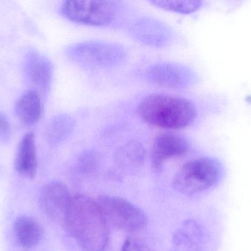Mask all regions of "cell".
<instances>
[{
  "label": "cell",
  "mask_w": 251,
  "mask_h": 251,
  "mask_svg": "<svg viewBox=\"0 0 251 251\" xmlns=\"http://www.w3.org/2000/svg\"><path fill=\"white\" fill-rule=\"evenodd\" d=\"M63 225L82 250L105 251L109 240L108 223L94 199L72 196Z\"/></svg>",
  "instance_id": "1"
},
{
  "label": "cell",
  "mask_w": 251,
  "mask_h": 251,
  "mask_svg": "<svg viewBox=\"0 0 251 251\" xmlns=\"http://www.w3.org/2000/svg\"><path fill=\"white\" fill-rule=\"evenodd\" d=\"M137 113L148 125L176 130L191 125L197 116V109L191 100L184 97L151 94L141 100Z\"/></svg>",
  "instance_id": "2"
},
{
  "label": "cell",
  "mask_w": 251,
  "mask_h": 251,
  "mask_svg": "<svg viewBox=\"0 0 251 251\" xmlns=\"http://www.w3.org/2000/svg\"><path fill=\"white\" fill-rule=\"evenodd\" d=\"M68 58L80 67L92 70H107L125 61V47L116 42L85 41L71 44L66 48Z\"/></svg>",
  "instance_id": "3"
},
{
  "label": "cell",
  "mask_w": 251,
  "mask_h": 251,
  "mask_svg": "<svg viewBox=\"0 0 251 251\" xmlns=\"http://www.w3.org/2000/svg\"><path fill=\"white\" fill-rule=\"evenodd\" d=\"M222 165L212 157H202L186 163L173 180V187L186 195H192L213 187L221 178Z\"/></svg>",
  "instance_id": "4"
},
{
  "label": "cell",
  "mask_w": 251,
  "mask_h": 251,
  "mask_svg": "<svg viewBox=\"0 0 251 251\" xmlns=\"http://www.w3.org/2000/svg\"><path fill=\"white\" fill-rule=\"evenodd\" d=\"M119 7L113 1H65L60 13L68 20L80 25L107 27L116 20Z\"/></svg>",
  "instance_id": "5"
},
{
  "label": "cell",
  "mask_w": 251,
  "mask_h": 251,
  "mask_svg": "<svg viewBox=\"0 0 251 251\" xmlns=\"http://www.w3.org/2000/svg\"><path fill=\"white\" fill-rule=\"evenodd\" d=\"M98 203L107 223L119 229L136 232L146 227L148 219L144 212L128 200L116 196L102 195Z\"/></svg>",
  "instance_id": "6"
},
{
  "label": "cell",
  "mask_w": 251,
  "mask_h": 251,
  "mask_svg": "<svg viewBox=\"0 0 251 251\" xmlns=\"http://www.w3.org/2000/svg\"><path fill=\"white\" fill-rule=\"evenodd\" d=\"M146 81L171 89H181L196 83V75L190 68L179 63L160 62L151 65L145 73Z\"/></svg>",
  "instance_id": "7"
},
{
  "label": "cell",
  "mask_w": 251,
  "mask_h": 251,
  "mask_svg": "<svg viewBox=\"0 0 251 251\" xmlns=\"http://www.w3.org/2000/svg\"><path fill=\"white\" fill-rule=\"evenodd\" d=\"M133 38L149 47H166L174 38L173 29L166 24L153 17H143L136 21L130 28Z\"/></svg>",
  "instance_id": "8"
},
{
  "label": "cell",
  "mask_w": 251,
  "mask_h": 251,
  "mask_svg": "<svg viewBox=\"0 0 251 251\" xmlns=\"http://www.w3.org/2000/svg\"><path fill=\"white\" fill-rule=\"evenodd\" d=\"M190 147L188 140L183 136L171 132L159 134L152 145V167L154 170L160 171L167 161L185 156Z\"/></svg>",
  "instance_id": "9"
},
{
  "label": "cell",
  "mask_w": 251,
  "mask_h": 251,
  "mask_svg": "<svg viewBox=\"0 0 251 251\" xmlns=\"http://www.w3.org/2000/svg\"><path fill=\"white\" fill-rule=\"evenodd\" d=\"M72 197L69 189L63 183L51 181L41 192V206L51 220L63 225Z\"/></svg>",
  "instance_id": "10"
},
{
  "label": "cell",
  "mask_w": 251,
  "mask_h": 251,
  "mask_svg": "<svg viewBox=\"0 0 251 251\" xmlns=\"http://www.w3.org/2000/svg\"><path fill=\"white\" fill-rule=\"evenodd\" d=\"M15 167L22 176L35 178L38 169L36 145L32 133L26 134L21 140L15 159Z\"/></svg>",
  "instance_id": "11"
},
{
  "label": "cell",
  "mask_w": 251,
  "mask_h": 251,
  "mask_svg": "<svg viewBox=\"0 0 251 251\" xmlns=\"http://www.w3.org/2000/svg\"><path fill=\"white\" fill-rule=\"evenodd\" d=\"M26 72L29 81L43 91H47L51 85L53 77V66L47 57L38 53L29 55L26 60Z\"/></svg>",
  "instance_id": "12"
},
{
  "label": "cell",
  "mask_w": 251,
  "mask_h": 251,
  "mask_svg": "<svg viewBox=\"0 0 251 251\" xmlns=\"http://www.w3.org/2000/svg\"><path fill=\"white\" fill-rule=\"evenodd\" d=\"M144 146L137 141H130L117 150L115 156L119 169L131 172L141 167L146 158Z\"/></svg>",
  "instance_id": "13"
},
{
  "label": "cell",
  "mask_w": 251,
  "mask_h": 251,
  "mask_svg": "<svg viewBox=\"0 0 251 251\" xmlns=\"http://www.w3.org/2000/svg\"><path fill=\"white\" fill-rule=\"evenodd\" d=\"M13 231L18 243L24 249H32L42 238L43 231L41 225L30 217L22 216L17 218Z\"/></svg>",
  "instance_id": "14"
},
{
  "label": "cell",
  "mask_w": 251,
  "mask_h": 251,
  "mask_svg": "<svg viewBox=\"0 0 251 251\" xmlns=\"http://www.w3.org/2000/svg\"><path fill=\"white\" fill-rule=\"evenodd\" d=\"M16 112L19 119L25 125H31L38 122L42 113L38 93L35 90L25 93L16 103Z\"/></svg>",
  "instance_id": "15"
},
{
  "label": "cell",
  "mask_w": 251,
  "mask_h": 251,
  "mask_svg": "<svg viewBox=\"0 0 251 251\" xmlns=\"http://www.w3.org/2000/svg\"><path fill=\"white\" fill-rule=\"evenodd\" d=\"M75 119L68 113H60L50 119L46 129V137L51 144H59L67 139L75 128Z\"/></svg>",
  "instance_id": "16"
},
{
  "label": "cell",
  "mask_w": 251,
  "mask_h": 251,
  "mask_svg": "<svg viewBox=\"0 0 251 251\" xmlns=\"http://www.w3.org/2000/svg\"><path fill=\"white\" fill-rule=\"evenodd\" d=\"M200 230L195 223L187 222L174 237V251H197Z\"/></svg>",
  "instance_id": "17"
},
{
  "label": "cell",
  "mask_w": 251,
  "mask_h": 251,
  "mask_svg": "<svg viewBox=\"0 0 251 251\" xmlns=\"http://www.w3.org/2000/svg\"><path fill=\"white\" fill-rule=\"evenodd\" d=\"M149 3L158 8L182 14L193 13L202 4V1L198 0H152Z\"/></svg>",
  "instance_id": "18"
},
{
  "label": "cell",
  "mask_w": 251,
  "mask_h": 251,
  "mask_svg": "<svg viewBox=\"0 0 251 251\" xmlns=\"http://www.w3.org/2000/svg\"><path fill=\"white\" fill-rule=\"evenodd\" d=\"M122 251H153L140 239L128 237L124 243Z\"/></svg>",
  "instance_id": "19"
},
{
  "label": "cell",
  "mask_w": 251,
  "mask_h": 251,
  "mask_svg": "<svg viewBox=\"0 0 251 251\" xmlns=\"http://www.w3.org/2000/svg\"><path fill=\"white\" fill-rule=\"evenodd\" d=\"M79 165L83 170L91 171L97 165L95 153L92 151L85 152L79 159Z\"/></svg>",
  "instance_id": "20"
},
{
  "label": "cell",
  "mask_w": 251,
  "mask_h": 251,
  "mask_svg": "<svg viewBox=\"0 0 251 251\" xmlns=\"http://www.w3.org/2000/svg\"><path fill=\"white\" fill-rule=\"evenodd\" d=\"M11 136V128L6 116L0 113V140L7 141Z\"/></svg>",
  "instance_id": "21"
}]
</instances>
